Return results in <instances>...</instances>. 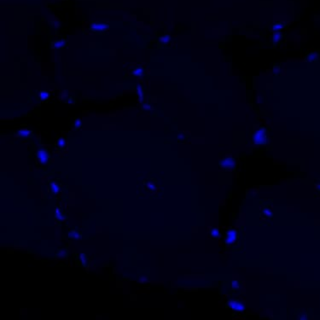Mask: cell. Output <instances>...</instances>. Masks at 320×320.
<instances>
[{
  "mask_svg": "<svg viewBox=\"0 0 320 320\" xmlns=\"http://www.w3.org/2000/svg\"><path fill=\"white\" fill-rule=\"evenodd\" d=\"M68 42L66 39H57V40H55L52 44H51V48L52 49H61V48L65 47L67 45Z\"/></svg>",
  "mask_w": 320,
  "mask_h": 320,
  "instance_id": "9c48e42d",
  "label": "cell"
},
{
  "mask_svg": "<svg viewBox=\"0 0 320 320\" xmlns=\"http://www.w3.org/2000/svg\"><path fill=\"white\" fill-rule=\"evenodd\" d=\"M320 59V54L318 52H310L306 56V61L309 62H314Z\"/></svg>",
  "mask_w": 320,
  "mask_h": 320,
  "instance_id": "ba28073f",
  "label": "cell"
},
{
  "mask_svg": "<svg viewBox=\"0 0 320 320\" xmlns=\"http://www.w3.org/2000/svg\"><path fill=\"white\" fill-rule=\"evenodd\" d=\"M252 143L256 145H264L267 142V130L265 126H261L257 130L252 137Z\"/></svg>",
  "mask_w": 320,
  "mask_h": 320,
  "instance_id": "6da1fadb",
  "label": "cell"
},
{
  "mask_svg": "<svg viewBox=\"0 0 320 320\" xmlns=\"http://www.w3.org/2000/svg\"><path fill=\"white\" fill-rule=\"evenodd\" d=\"M56 146L58 150H63L66 148L67 146V140L64 138V137H60L57 139L56 141Z\"/></svg>",
  "mask_w": 320,
  "mask_h": 320,
  "instance_id": "5bb4252c",
  "label": "cell"
},
{
  "mask_svg": "<svg viewBox=\"0 0 320 320\" xmlns=\"http://www.w3.org/2000/svg\"><path fill=\"white\" fill-rule=\"evenodd\" d=\"M284 27V25L281 22H278V23H275L273 26V30L275 31V32H279L280 30H282Z\"/></svg>",
  "mask_w": 320,
  "mask_h": 320,
  "instance_id": "ffe728a7",
  "label": "cell"
},
{
  "mask_svg": "<svg viewBox=\"0 0 320 320\" xmlns=\"http://www.w3.org/2000/svg\"><path fill=\"white\" fill-rule=\"evenodd\" d=\"M37 96H38V97H39V100H41V101H45V100L49 99L50 94V92H49L48 91L41 90V91H39L37 92Z\"/></svg>",
  "mask_w": 320,
  "mask_h": 320,
  "instance_id": "30bf717a",
  "label": "cell"
},
{
  "mask_svg": "<svg viewBox=\"0 0 320 320\" xmlns=\"http://www.w3.org/2000/svg\"><path fill=\"white\" fill-rule=\"evenodd\" d=\"M50 25L53 27V28H55V29H57V28H59V27H60L61 23H60V21H59V20H52V21H50Z\"/></svg>",
  "mask_w": 320,
  "mask_h": 320,
  "instance_id": "603a6c76",
  "label": "cell"
},
{
  "mask_svg": "<svg viewBox=\"0 0 320 320\" xmlns=\"http://www.w3.org/2000/svg\"><path fill=\"white\" fill-rule=\"evenodd\" d=\"M219 165L225 170L234 169L236 167V160L232 157H226L220 161Z\"/></svg>",
  "mask_w": 320,
  "mask_h": 320,
  "instance_id": "8992f818",
  "label": "cell"
},
{
  "mask_svg": "<svg viewBox=\"0 0 320 320\" xmlns=\"http://www.w3.org/2000/svg\"><path fill=\"white\" fill-rule=\"evenodd\" d=\"M282 37H283V35L280 34L279 32H277V33H275V34H273V43H275V44L278 43V42H279V41L281 40Z\"/></svg>",
  "mask_w": 320,
  "mask_h": 320,
  "instance_id": "d6986e66",
  "label": "cell"
},
{
  "mask_svg": "<svg viewBox=\"0 0 320 320\" xmlns=\"http://www.w3.org/2000/svg\"><path fill=\"white\" fill-rule=\"evenodd\" d=\"M137 96H138V99H139V102H142L143 99V88L141 85H137Z\"/></svg>",
  "mask_w": 320,
  "mask_h": 320,
  "instance_id": "ac0fdd59",
  "label": "cell"
},
{
  "mask_svg": "<svg viewBox=\"0 0 320 320\" xmlns=\"http://www.w3.org/2000/svg\"><path fill=\"white\" fill-rule=\"evenodd\" d=\"M36 158L38 162L42 165V166H45L49 163L50 155V152L47 150L44 149V148H39V150L36 151Z\"/></svg>",
  "mask_w": 320,
  "mask_h": 320,
  "instance_id": "3957f363",
  "label": "cell"
},
{
  "mask_svg": "<svg viewBox=\"0 0 320 320\" xmlns=\"http://www.w3.org/2000/svg\"><path fill=\"white\" fill-rule=\"evenodd\" d=\"M148 188L150 189V191H154L155 190H156V185L153 184V183L150 182V183H148Z\"/></svg>",
  "mask_w": 320,
  "mask_h": 320,
  "instance_id": "484cf974",
  "label": "cell"
},
{
  "mask_svg": "<svg viewBox=\"0 0 320 320\" xmlns=\"http://www.w3.org/2000/svg\"><path fill=\"white\" fill-rule=\"evenodd\" d=\"M228 307L239 313H242L245 310V304L238 299H231L228 300Z\"/></svg>",
  "mask_w": 320,
  "mask_h": 320,
  "instance_id": "5b68a950",
  "label": "cell"
},
{
  "mask_svg": "<svg viewBox=\"0 0 320 320\" xmlns=\"http://www.w3.org/2000/svg\"><path fill=\"white\" fill-rule=\"evenodd\" d=\"M49 190L52 194H58L60 192V186L56 182H50L49 185Z\"/></svg>",
  "mask_w": 320,
  "mask_h": 320,
  "instance_id": "7c38bea8",
  "label": "cell"
},
{
  "mask_svg": "<svg viewBox=\"0 0 320 320\" xmlns=\"http://www.w3.org/2000/svg\"><path fill=\"white\" fill-rule=\"evenodd\" d=\"M153 109V108H152V106L150 105V104H148V103H145V104H143V109H144V110L149 111V110H150V109Z\"/></svg>",
  "mask_w": 320,
  "mask_h": 320,
  "instance_id": "d4e9b609",
  "label": "cell"
},
{
  "mask_svg": "<svg viewBox=\"0 0 320 320\" xmlns=\"http://www.w3.org/2000/svg\"><path fill=\"white\" fill-rule=\"evenodd\" d=\"M224 244L225 246H232L237 243L239 240V232L237 229L228 230L224 237Z\"/></svg>",
  "mask_w": 320,
  "mask_h": 320,
  "instance_id": "7a4b0ae2",
  "label": "cell"
},
{
  "mask_svg": "<svg viewBox=\"0 0 320 320\" xmlns=\"http://www.w3.org/2000/svg\"><path fill=\"white\" fill-rule=\"evenodd\" d=\"M80 259L81 261L82 266L84 267H87L88 265V257L85 254H80Z\"/></svg>",
  "mask_w": 320,
  "mask_h": 320,
  "instance_id": "e0dca14e",
  "label": "cell"
},
{
  "mask_svg": "<svg viewBox=\"0 0 320 320\" xmlns=\"http://www.w3.org/2000/svg\"><path fill=\"white\" fill-rule=\"evenodd\" d=\"M159 40L162 44H167L171 40V36L170 35H163V36L160 37Z\"/></svg>",
  "mask_w": 320,
  "mask_h": 320,
  "instance_id": "44dd1931",
  "label": "cell"
},
{
  "mask_svg": "<svg viewBox=\"0 0 320 320\" xmlns=\"http://www.w3.org/2000/svg\"><path fill=\"white\" fill-rule=\"evenodd\" d=\"M68 237L71 239L79 240V239L81 238V234L74 229V230H71L70 232H68Z\"/></svg>",
  "mask_w": 320,
  "mask_h": 320,
  "instance_id": "2e32d148",
  "label": "cell"
},
{
  "mask_svg": "<svg viewBox=\"0 0 320 320\" xmlns=\"http://www.w3.org/2000/svg\"><path fill=\"white\" fill-rule=\"evenodd\" d=\"M131 74L133 75V76H135V77H141V76H143V74H144V69H143V68H140V67L134 68L132 70Z\"/></svg>",
  "mask_w": 320,
  "mask_h": 320,
  "instance_id": "9a60e30c",
  "label": "cell"
},
{
  "mask_svg": "<svg viewBox=\"0 0 320 320\" xmlns=\"http://www.w3.org/2000/svg\"><path fill=\"white\" fill-rule=\"evenodd\" d=\"M55 217L57 220H60V221H65L66 220V216L63 214V212L61 211V207H56V208Z\"/></svg>",
  "mask_w": 320,
  "mask_h": 320,
  "instance_id": "8fae6325",
  "label": "cell"
},
{
  "mask_svg": "<svg viewBox=\"0 0 320 320\" xmlns=\"http://www.w3.org/2000/svg\"><path fill=\"white\" fill-rule=\"evenodd\" d=\"M68 256V252L66 250L61 249L59 250L56 254V257H60V258H66Z\"/></svg>",
  "mask_w": 320,
  "mask_h": 320,
  "instance_id": "7402d4cb",
  "label": "cell"
},
{
  "mask_svg": "<svg viewBox=\"0 0 320 320\" xmlns=\"http://www.w3.org/2000/svg\"><path fill=\"white\" fill-rule=\"evenodd\" d=\"M88 29L91 32L103 33L109 29V24L105 22H92L90 24Z\"/></svg>",
  "mask_w": 320,
  "mask_h": 320,
  "instance_id": "277c9868",
  "label": "cell"
},
{
  "mask_svg": "<svg viewBox=\"0 0 320 320\" xmlns=\"http://www.w3.org/2000/svg\"><path fill=\"white\" fill-rule=\"evenodd\" d=\"M74 126H75L76 129H80L82 126V121L80 119H77L76 121L74 123Z\"/></svg>",
  "mask_w": 320,
  "mask_h": 320,
  "instance_id": "cb8c5ba5",
  "label": "cell"
},
{
  "mask_svg": "<svg viewBox=\"0 0 320 320\" xmlns=\"http://www.w3.org/2000/svg\"><path fill=\"white\" fill-rule=\"evenodd\" d=\"M32 133H33V132L31 130L24 128V129H20L16 132V137H20V138H27L28 137L31 136Z\"/></svg>",
  "mask_w": 320,
  "mask_h": 320,
  "instance_id": "52a82bcc",
  "label": "cell"
},
{
  "mask_svg": "<svg viewBox=\"0 0 320 320\" xmlns=\"http://www.w3.org/2000/svg\"><path fill=\"white\" fill-rule=\"evenodd\" d=\"M208 232H209V236L211 238L217 239L218 237L220 238V237H221V232L218 228H211Z\"/></svg>",
  "mask_w": 320,
  "mask_h": 320,
  "instance_id": "4fadbf2b",
  "label": "cell"
}]
</instances>
